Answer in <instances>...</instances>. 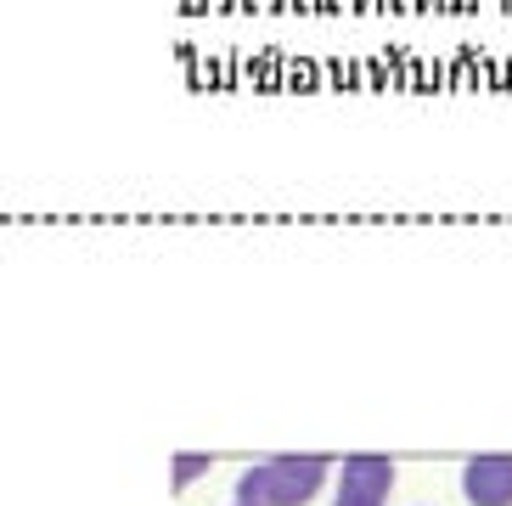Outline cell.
<instances>
[{
    "instance_id": "6da1fadb",
    "label": "cell",
    "mask_w": 512,
    "mask_h": 506,
    "mask_svg": "<svg viewBox=\"0 0 512 506\" xmlns=\"http://www.w3.org/2000/svg\"><path fill=\"white\" fill-rule=\"evenodd\" d=\"M338 473V456L327 450H276L259 456L254 467L237 473V501L242 506H316L321 490Z\"/></svg>"
},
{
    "instance_id": "7a4b0ae2",
    "label": "cell",
    "mask_w": 512,
    "mask_h": 506,
    "mask_svg": "<svg viewBox=\"0 0 512 506\" xmlns=\"http://www.w3.org/2000/svg\"><path fill=\"white\" fill-rule=\"evenodd\" d=\"M467 506H512V450H473L456 473Z\"/></svg>"
},
{
    "instance_id": "3957f363",
    "label": "cell",
    "mask_w": 512,
    "mask_h": 506,
    "mask_svg": "<svg viewBox=\"0 0 512 506\" xmlns=\"http://www.w3.org/2000/svg\"><path fill=\"white\" fill-rule=\"evenodd\" d=\"M338 484L389 501L394 484H400V467H394V456H383V450H349V456H338Z\"/></svg>"
},
{
    "instance_id": "277c9868",
    "label": "cell",
    "mask_w": 512,
    "mask_h": 506,
    "mask_svg": "<svg viewBox=\"0 0 512 506\" xmlns=\"http://www.w3.org/2000/svg\"><path fill=\"white\" fill-rule=\"evenodd\" d=\"M209 467H214V456H209V450H175V467H169V490H175V495H186V490L197 484V478L209 473Z\"/></svg>"
},
{
    "instance_id": "5b68a950",
    "label": "cell",
    "mask_w": 512,
    "mask_h": 506,
    "mask_svg": "<svg viewBox=\"0 0 512 506\" xmlns=\"http://www.w3.org/2000/svg\"><path fill=\"white\" fill-rule=\"evenodd\" d=\"M327 506H389L383 495H366V490H344V484H332V501Z\"/></svg>"
},
{
    "instance_id": "8992f818",
    "label": "cell",
    "mask_w": 512,
    "mask_h": 506,
    "mask_svg": "<svg viewBox=\"0 0 512 506\" xmlns=\"http://www.w3.org/2000/svg\"><path fill=\"white\" fill-rule=\"evenodd\" d=\"M231 506H242V501H231Z\"/></svg>"
}]
</instances>
